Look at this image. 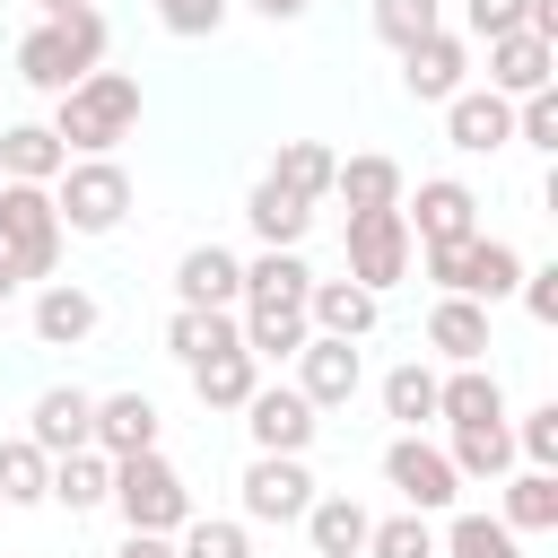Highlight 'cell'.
<instances>
[{"instance_id":"7c38bea8","label":"cell","mask_w":558,"mask_h":558,"mask_svg":"<svg viewBox=\"0 0 558 558\" xmlns=\"http://www.w3.org/2000/svg\"><path fill=\"white\" fill-rule=\"evenodd\" d=\"M87 436H96V392H78V384H52V392H35V427H26V445H35L44 462H61V453H87Z\"/></svg>"},{"instance_id":"83f0119b","label":"cell","mask_w":558,"mask_h":558,"mask_svg":"<svg viewBox=\"0 0 558 558\" xmlns=\"http://www.w3.org/2000/svg\"><path fill=\"white\" fill-rule=\"evenodd\" d=\"M44 497H61L70 514H87V506H105V497H113V462H105L96 445H87V453H61V462H52V488H44Z\"/></svg>"},{"instance_id":"9c48e42d","label":"cell","mask_w":558,"mask_h":558,"mask_svg":"<svg viewBox=\"0 0 558 558\" xmlns=\"http://www.w3.org/2000/svg\"><path fill=\"white\" fill-rule=\"evenodd\" d=\"M235 488H244V514H253V523H305V506H314L305 453H253V471H244Z\"/></svg>"},{"instance_id":"52a82bcc","label":"cell","mask_w":558,"mask_h":558,"mask_svg":"<svg viewBox=\"0 0 558 558\" xmlns=\"http://www.w3.org/2000/svg\"><path fill=\"white\" fill-rule=\"evenodd\" d=\"M384 480L401 488L410 514H436V506L462 497V471H453L445 445H427V436H392V445H384Z\"/></svg>"},{"instance_id":"7a4b0ae2","label":"cell","mask_w":558,"mask_h":558,"mask_svg":"<svg viewBox=\"0 0 558 558\" xmlns=\"http://www.w3.org/2000/svg\"><path fill=\"white\" fill-rule=\"evenodd\" d=\"M96 61H105V17H96V9L35 17V26H26V44H17V78H26V87H44V96H70Z\"/></svg>"},{"instance_id":"30bf717a","label":"cell","mask_w":558,"mask_h":558,"mask_svg":"<svg viewBox=\"0 0 558 558\" xmlns=\"http://www.w3.org/2000/svg\"><path fill=\"white\" fill-rule=\"evenodd\" d=\"M401 227H410V244H462V235H480V201H471V183L427 174L418 201H401Z\"/></svg>"},{"instance_id":"ba28073f","label":"cell","mask_w":558,"mask_h":558,"mask_svg":"<svg viewBox=\"0 0 558 558\" xmlns=\"http://www.w3.org/2000/svg\"><path fill=\"white\" fill-rule=\"evenodd\" d=\"M401 270H410V227H401V209H357V218H349V279H357L366 296H384Z\"/></svg>"},{"instance_id":"f6af8a7d","label":"cell","mask_w":558,"mask_h":558,"mask_svg":"<svg viewBox=\"0 0 558 558\" xmlns=\"http://www.w3.org/2000/svg\"><path fill=\"white\" fill-rule=\"evenodd\" d=\"M514 288H523V305H532V323H558V262H541V270H523Z\"/></svg>"},{"instance_id":"9a60e30c","label":"cell","mask_w":558,"mask_h":558,"mask_svg":"<svg viewBox=\"0 0 558 558\" xmlns=\"http://www.w3.org/2000/svg\"><path fill=\"white\" fill-rule=\"evenodd\" d=\"M105 462H131V453H157V401L148 392H105L96 401V436H87Z\"/></svg>"},{"instance_id":"f35d334b","label":"cell","mask_w":558,"mask_h":558,"mask_svg":"<svg viewBox=\"0 0 558 558\" xmlns=\"http://www.w3.org/2000/svg\"><path fill=\"white\" fill-rule=\"evenodd\" d=\"M366 558H436V532H427V514L366 523Z\"/></svg>"},{"instance_id":"ac0fdd59","label":"cell","mask_w":558,"mask_h":558,"mask_svg":"<svg viewBox=\"0 0 558 558\" xmlns=\"http://www.w3.org/2000/svg\"><path fill=\"white\" fill-rule=\"evenodd\" d=\"M445 131H453V148L488 157V148H506V140H514V105H506V96H488V87H462V96L445 105Z\"/></svg>"},{"instance_id":"d590c367","label":"cell","mask_w":558,"mask_h":558,"mask_svg":"<svg viewBox=\"0 0 558 558\" xmlns=\"http://www.w3.org/2000/svg\"><path fill=\"white\" fill-rule=\"evenodd\" d=\"M44 488H52V462H44L26 436H9V445H0V506H35Z\"/></svg>"},{"instance_id":"d4e9b609","label":"cell","mask_w":558,"mask_h":558,"mask_svg":"<svg viewBox=\"0 0 558 558\" xmlns=\"http://www.w3.org/2000/svg\"><path fill=\"white\" fill-rule=\"evenodd\" d=\"M253 384H262V357L235 340V349H218V357H201L192 366V392L209 401V410H244L253 401Z\"/></svg>"},{"instance_id":"484cf974","label":"cell","mask_w":558,"mask_h":558,"mask_svg":"<svg viewBox=\"0 0 558 558\" xmlns=\"http://www.w3.org/2000/svg\"><path fill=\"white\" fill-rule=\"evenodd\" d=\"M366 523H375V514H366L357 497H314V506H305L314 558H357V549H366Z\"/></svg>"},{"instance_id":"2e32d148","label":"cell","mask_w":558,"mask_h":558,"mask_svg":"<svg viewBox=\"0 0 558 558\" xmlns=\"http://www.w3.org/2000/svg\"><path fill=\"white\" fill-rule=\"evenodd\" d=\"M462 70H471L462 35H427V44L401 52V87H410L418 105H453V96H462Z\"/></svg>"},{"instance_id":"3957f363","label":"cell","mask_w":558,"mask_h":558,"mask_svg":"<svg viewBox=\"0 0 558 558\" xmlns=\"http://www.w3.org/2000/svg\"><path fill=\"white\" fill-rule=\"evenodd\" d=\"M52 209H61V235H113L131 218V174L113 157H70L52 174Z\"/></svg>"},{"instance_id":"8d00e7d4","label":"cell","mask_w":558,"mask_h":558,"mask_svg":"<svg viewBox=\"0 0 558 558\" xmlns=\"http://www.w3.org/2000/svg\"><path fill=\"white\" fill-rule=\"evenodd\" d=\"M445 558H523V549H514V532L497 514H453L445 523Z\"/></svg>"},{"instance_id":"cb8c5ba5","label":"cell","mask_w":558,"mask_h":558,"mask_svg":"<svg viewBox=\"0 0 558 558\" xmlns=\"http://www.w3.org/2000/svg\"><path fill=\"white\" fill-rule=\"evenodd\" d=\"M87 331H96V296L70 288V279H52V288L35 296V340H44V349H78Z\"/></svg>"},{"instance_id":"d6a6232c","label":"cell","mask_w":558,"mask_h":558,"mask_svg":"<svg viewBox=\"0 0 558 558\" xmlns=\"http://www.w3.org/2000/svg\"><path fill=\"white\" fill-rule=\"evenodd\" d=\"M462 480H497L506 462H514V436H506V418H488V427H453V453H445Z\"/></svg>"},{"instance_id":"5b68a950","label":"cell","mask_w":558,"mask_h":558,"mask_svg":"<svg viewBox=\"0 0 558 558\" xmlns=\"http://www.w3.org/2000/svg\"><path fill=\"white\" fill-rule=\"evenodd\" d=\"M0 253L17 262V279H52V262H61L52 183H0Z\"/></svg>"},{"instance_id":"b9f144b4","label":"cell","mask_w":558,"mask_h":558,"mask_svg":"<svg viewBox=\"0 0 558 558\" xmlns=\"http://www.w3.org/2000/svg\"><path fill=\"white\" fill-rule=\"evenodd\" d=\"M166 35H218L227 26V0H157Z\"/></svg>"},{"instance_id":"6da1fadb","label":"cell","mask_w":558,"mask_h":558,"mask_svg":"<svg viewBox=\"0 0 558 558\" xmlns=\"http://www.w3.org/2000/svg\"><path fill=\"white\" fill-rule=\"evenodd\" d=\"M131 122H140V78L131 70H87L52 113V140L70 157H105L113 140H131Z\"/></svg>"},{"instance_id":"ab89813d","label":"cell","mask_w":558,"mask_h":558,"mask_svg":"<svg viewBox=\"0 0 558 558\" xmlns=\"http://www.w3.org/2000/svg\"><path fill=\"white\" fill-rule=\"evenodd\" d=\"M506 436H514V453H532V471H558V401L523 410V427H506Z\"/></svg>"},{"instance_id":"836d02e7","label":"cell","mask_w":558,"mask_h":558,"mask_svg":"<svg viewBox=\"0 0 558 558\" xmlns=\"http://www.w3.org/2000/svg\"><path fill=\"white\" fill-rule=\"evenodd\" d=\"M506 532H549L558 523V471H523V480H506V514H497Z\"/></svg>"},{"instance_id":"44dd1931","label":"cell","mask_w":558,"mask_h":558,"mask_svg":"<svg viewBox=\"0 0 558 558\" xmlns=\"http://www.w3.org/2000/svg\"><path fill=\"white\" fill-rule=\"evenodd\" d=\"M244 218H253V235H262V253H296V244H305V227H314V209H305L296 192H279L270 174L253 183V201H244Z\"/></svg>"},{"instance_id":"d6986e66","label":"cell","mask_w":558,"mask_h":558,"mask_svg":"<svg viewBox=\"0 0 558 558\" xmlns=\"http://www.w3.org/2000/svg\"><path fill=\"white\" fill-rule=\"evenodd\" d=\"M305 323H314L323 340H366V331H375V296H366L357 279H314V288H305Z\"/></svg>"},{"instance_id":"c3c4849f","label":"cell","mask_w":558,"mask_h":558,"mask_svg":"<svg viewBox=\"0 0 558 558\" xmlns=\"http://www.w3.org/2000/svg\"><path fill=\"white\" fill-rule=\"evenodd\" d=\"M9 296H17V262L0 253V305H9Z\"/></svg>"},{"instance_id":"277c9868","label":"cell","mask_w":558,"mask_h":558,"mask_svg":"<svg viewBox=\"0 0 558 558\" xmlns=\"http://www.w3.org/2000/svg\"><path fill=\"white\" fill-rule=\"evenodd\" d=\"M113 506H122L131 532H157V541L192 523V488H183V471H174L166 453H131V462H113Z\"/></svg>"},{"instance_id":"8992f818","label":"cell","mask_w":558,"mask_h":558,"mask_svg":"<svg viewBox=\"0 0 558 558\" xmlns=\"http://www.w3.org/2000/svg\"><path fill=\"white\" fill-rule=\"evenodd\" d=\"M427 279H436L445 296H471V305H488V296H514V279H523V253H514V244H497V235L427 244Z\"/></svg>"},{"instance_id":"f546056e","label":"cell","mask_w":558,"mask_h":558,"mask_svg":"<svg viewBox=\"0 0 558 558\" xmlns=\"http://www.w3.org/2000/svg\"><path fill=\"white\" fill-rule=\"evenodd\" d=\"M305 288H314V270H305L296 253H262V262H244V305H305Z\"/></svg>"},{"instance_id":"f1b7e54d","label":"cell","mask_w":558,"mask_h":558,"mask_svg":"<svg viewBox=\"0 0 558 558\" xmlns=\"http://www.w3.org/2000/svg\"><path fill=\"white\" fill-rule=\"evenodd\" d=\"M331 166H340V157H331L323 140H288V148H279V166H270V183H279V192H296V201L314 209V201L331 192Z\"/></svg>"},{"instance_id":"8fae6325","label":"cell","mask_w":558,"mask_h":558,"mask_svg":"<svg viewBox=\"0 0 558 558\" xmlns=\"http://www.w3.org/2000/svg\"><path fill=\"white\" fill-rule=\"evenodd\" d=\"M244 427H253V453H305L323 418H314V401H305L296 384H253Z\"/></svg>"},{"instance_id":"7dc6e473","label":"cell","mask_w":558,"mask_h":558,"mask_svg":"<svg viewBox=\"0 0 558 558\" xmlns=\"http://www.w3.org/2000/svg\"><path fill=\"white\" fill-rule=\"evenodd\" d=\"M113 558H174V541H157V532H131Z\"/></svg>"},{"instance_id":"ee69618b","label":"cell","mask_w":558,"mask_h":558,"mask_svg":"<svg viewBox=\"0 0 558 558\" xmlns=\"http://www.w3.org/2000/svg\"><path fill=\"white\" fill-rule=\"evenodd\" d=\"M462 17H471V35H480V44H497V35H523V0H471Z\"/></svg>"},{"instance_id":"ffe728a7","label":"cell","mask_w":558,"mask_h":558,"mask_svg":"<svg viewBox=\"0 0 558 558\" xmlns=\"http://www.w3.org/2000/svg\"><path fill=\"white\" fill-rule=\"evenodd\" d=\"M70 166V148L52 140V122H9L0 131V183H52Z\"/></svg>"},{"instance_id":"60d3db41","label":"cell","mask_w":558,"mask_h":558,"mask_svg":"<svg viewBox=\"0 0 558 558\" xmlns=\"http://www.w3.org/2000/svg\"><path fill=\"white\" fill-rule=\"evenodd\" d=\"M174 558H253V541H244V523H183Z\"/></svg>"},{"instance_id":"4316f807","label":"cell","mask_w":558,"mask_h":558,"mask_svg":"<svg viewBox=\"0 0 558 558\" xmlns=\"http://www.w3.org/2000/svg\"><path fill=\"white\" fill-rule=\"evenodd\" d=\"M331 192L349 201V218L357 209H401V166L392 157H349V166H331Z\"/></svg>"},{"instance_id":"bcb514c9","label":"cell","mask_w":558,"mask_h":558,"mask_svg":"<svg viewBox=\"0 0 558 558\" xmlns=\"http://www.w3.org/2000/svg\"><path fill=\"white\" fill-rule=\"evenodd\" d=\"M244 9H253V17H270V26H288V17H305L314 0H244Z\"/></svg>"},{"instance_id":"4dcf8cb0","label":"cell","mask_w":558,"mask_h":558,"mask_svg":"<svg viewBox=\"0 0 558 558\" xmlns=\"http://www.w3.org/2000/svg\"><path fill=\"white\" fill-rule=\"evenodd\" d=\"M244 331L227 323V314H201V305H174V323H166V349L183 357V366H201V357H218V349H235Z\"/></svg>"},{"instance_id":"4fadbf2b","label":"cell","mask_w":558,"mask_h":558,"mask_svg":"<svg viewBox=\"0 0 558 558\" xmlns=\"http://www.w3.org/2000/svg\"><path fill=\"white\" fill-rule=\"evenodd\" d=\"M244 296V262L227 253V244H192L183 262H174V305H201V314H227Z\"/></svg>"},{"instance_id":"681fc988","label":"cell","mask_w":558,"mask_h":558,"mask_svg":"<svg viewBox=\"0 0 558 558\" xmlns=\"http://www.w3.org/2000/svg\"><path fill=\"white\" fill-rule=\"evenodd\" d=\"M44 17H70V9H96V0H35Z\"/></svg>"},{"instance_id":"7402d4cb","label":"cell","mask_w":558,"mask_h":558,"mask_svg":"<svg viewBox=\"0 0 558 558\" xmlns=\"http://www.w3.org/2000/svg\"><path fill=\"white\" fill-rule=\"evenodd\" d=\"M427 349H445L453 366H480V357H488V305H471V296H436V314H427Z\"/></svg>"},{"instance_id":"1f68e13d","label":"cell","mask_w":558,"mask_h":558,"mask_svg":"<svg viewBox=\"0 0 558 558\" xmlns=\"http://www.w3.org/2000/svg\"><path fill=\"white\" fill-rule=\"evenodd\" d=\"M305 331H314L305 305H253V314H244V349H253V357H296Z\"/></svg>"},{"instance_id":"e575fe53","label":"cell","mask_w":558,"mask_h":558,"mask_svg":"<svg viewBox=\"0 0 558 558\" xmlns=\"http://www.w3.org/2000/svg\"><path fill=\"white\" fill-rule=\"evenodd\" d=\"M375 35H384L392 52H410V44L445 35V0H375Z\"/></svg>"},{"instance_id":"7bdbcfd3","label":"cell","mask_w":558,"mask_h":558,"mask_svg":"<svg viewBox=\"0 0 558 558\" xmlns=\"http://www.w3.org/2000/svg\"><path fill=\"white\" fill-rule=\"evenodd\" d=\"M514 140H532V148H558V96L541 87V96H523V113H514Z\"/></svg>"},{"instance_id":"603a6c76","label":"cell","mask_w":558,"mask_h":558,"mask_svg":"<svg viewBox=\"0 0 558 558\" xmlns=\"http://www.w3.org/2000/svg\"><path fill=\"white\" fill-rule=\"evenodd\" d=\"M436 418H445V427H488V418H506L497 375H488V366H453V375L436 384Z\"/></svg>"},{"instance_id":"e0dca14e","label":"cell","mask_w":558,"mask_h":558,"mask_svg":"<svg viewBox=\"0 0 558 558\" xmlns=\"http://www.w3.org/2000/svg\"><path fill=\"white\" fill-rule=\"evenodd\" d=\"M549 70H558V44H541V35H497L488 44V96H541Z\"/></svg>"},{"instance_id":"74e56055","label":"cell","mask_w":558,"mask_h":558,"mask_svg":"<svg viewBox=\"0 0 558 558\" xmlns=\"http://www.w3.org/2000/svg\"><path fill=\"white\" fill-rule=\"evenodd\" d=\"M384 410L418 436V418H436V375H427V366H392V375H384Z\"/></svg>"},{"instance_id":"5bb4252c","label":"cell","mask_w":558,"mask_h":558,"mask_svg":"<svg viewBox=\"0 0 558 558\" xmlns=\"http://www.w3.org/2000/svg\"><path fill=\"white\" fill-rule=\"evenodd\" d=\"M357 340H323V331H305V349H296V392L314 401V410H340L349 392H357Z\"/></svg>"}]
</instances>
